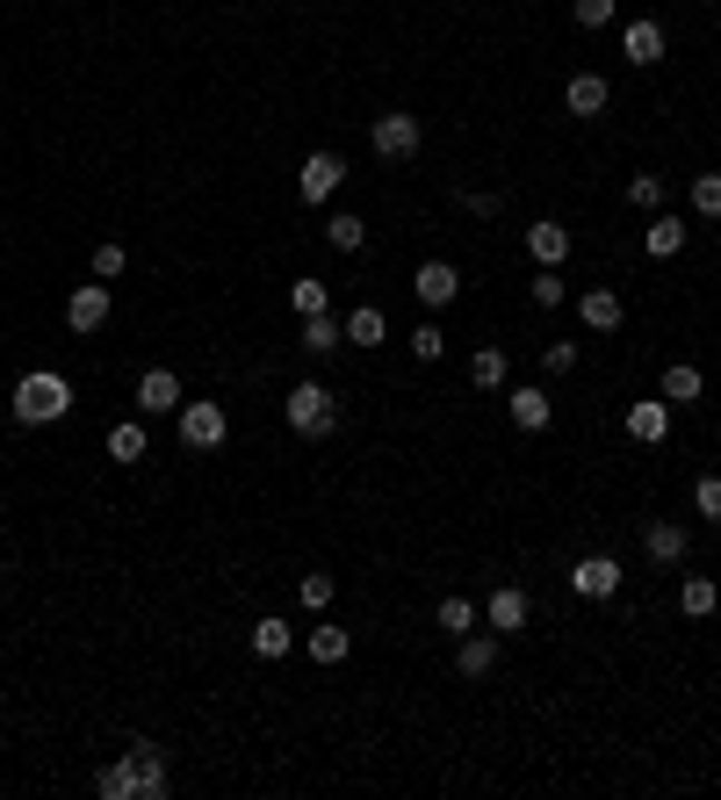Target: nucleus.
<instances>
[{
    "mask_svg": "<svg viewBox=\"0 0 721 800\" xmlns=\"http://www.w3.org/2000/svg\"><path fill=\"white\" fill-rule=\"evenodd\" d=\"M534 303H542V311H556V303H571V282H563L556 267H542V274H534Z\"/></svg>",
    "mask_w": 721,
    "mask_h": 800,
    "instance_id": "nucleus-34",
    "label": "nucleus"
},
{
    "mask_svg": "<svg viewBox=\"0 0 721 800\" xmlns=\"http://www.w3.org/2000/svg\"><path fill=\"white\" fill-rule=\"evenodd\" d=\"M332 592H340V584H332L325 570H311V577H303V606H311V613H325V606H332Z\"/></svg>",
    "mask_w": 721,
    "mask_h": 800,
    "instance_id": "nucleus-39",
    "label": "nucleus"
},
{
    "mask_svg": "<svg viewBox=\"0 0 721 800\" xmlns=\"http://www.w3.org/2000/svg\"><path fill=\"white\" fill-rule=\"evenodd\" d=\"M606 101H613L606 72H571V87H563V109L571 116H606Z\"/></svg>",
    "mask_w": 721,
    "mask_h": 800,
    "instance_id": "nucleus-15",
    "label": "nucleus"
},
{
    "mask_svg": "<svg viewBox=\"0 0 721 800\" xmlns=\"http://www.w3.org/2000/svg\"><path fill=\"white\" fill-rule=\"evenodd\" d=\"M571 22L577 29H606L613 22V0H571Z\"/></svg>",
    "mask_w": 721,
    "mask_h": 800,
    "instance_id": "nucleus-38",
    "label": "nucleus"
},
{
    "mask_svg": "<svg viewBox=\"0 0 721 800\" xmlns=\"http://www.w3.org/2000/svg\"><path fill=\"white\" fill-rule=\"evenodd\" d=\"M390 340V318L376 311V303H354V311H347V347H382Z\"/></svg>",
    "mask_w": 721,
    "mask_h": 800,
    "instance_id": "nucleus-21",
    "label": "nucleus"
},
{
    "mask_svg": "<svg viewBox=\"0 0 721 800\" xmlns=\"http://www.w3.org/2000/svg\"><path fill=\"white\" fill-rule=\"evenodd\" d=\"M440 627H448V635H469V627H477V606H469V598H440Z\"/></svg>",
    "mask_w": 721,
    "mask_h": 800,
    "instance_id": "nucleus-37",
    "label": "nucleus"
},
{
    "mask_svg": "<svg viewBox=\"0 0 721 800\" xmlns=\"http://www.w3.org/2000/svg\"><path fill=\"white\" fill-rule=\"evenodd\" d=\"M123 267H130V245H116V238H109V245H95V282H116Z\"/></svg>",
    "mask_w": 721,
    "mask_h": 800,
    "instance_id": "nucleus-35",
    "label": "nucleus"
},
{
    "mask_svg": "<svg viewBox=\"0 0 721 800\" xmlns=\"http://www.w3.org/2000/svg\"><path fill=\"white\" fill-rule=\"evenodd\" d=\"M621 563H613V556H577L571 563V592L577 598H613V592H621Z\"/></svg>",
    "mask_w": 721,
    "mask_h": 800,
    "instance_id": "nucleus-9",
    "label": "nucleus"
},
{
    "mask_svg": "<svg viewBox=\"0 0 721 800\" xmlns=\"http://www.w3.org/2000/svg\"><path fill=\"white\" fill-rule=\"evenodd\" d=\"M693 209L708 224H721V174H693Z\"/></svg>",
    "mask_w": 721,
    "mask_h": 800,
    "instance_id": "nucleus-32",
    "label": "nucleus"
},
{
    "mask_svg": "<svg viewBox=\"0 0 721 800\" xmlns=\"http://www.w3.org/2000/svg\"><path fill=\"white\" fill-rule=\"evenodd\" d=\"M621 51H627V66H642V72L664 66V29H656V22H627L621 29Z\"/></svg>",
    "mask_w": 721,
    "mask_h": 800,
    "instance_id": "nucleus-18",
    "label": "nucleus"
},
{
    "mask_svg": "<svg viewBox=\"0 0 721 800\" xmlns=\"http://www.w3.org/2000/svg\"><path fill=\"white\" fill-rule=\"evenodd\" d=\"M340 181H347V159H340V152H311V159H303V174H296V188H303V203H332V195H340Z\"/></svg>",
    "mask_w": 721,
    "mask_h": 800,
    "instance_id": "nucleus-8",
    "label": "nucleus"
},
{
    "mask_svg": "<svg viewBox=\"0 0 721 800\" xmlns=\"http://www.w3.org/2000/svg\"><path fill=\"white\" fill-rule=\"evenodd\" d=\"M693 513L708 519V527H721V476H700L693 484Z\"/></svg>",
    "mask_w": 721,
    "mask_h": 800,
    "instance_id": "nucleus-33",
    "label": "nucleus"
},
{
    "mask_svg": "<svg viewBox=\"0 0 721 800\" xmlns=\"http://www.w3.org/2000/svg\"><path fill=\"white\" fill-rule=\"evenodd\" d=\"M411 353H419V361H440V353H448V332H440V325H419V332H411Z\"/></svg>",
    "mask_w": 721,
    "mask_h": 800,
    "instance_id": "nucleus-40",
    "label": "nucleus"
},
{
    "mask_svg": "<svg viewBox=\"0 0 721 800\" xmlns=\"http://www.w3.org/2000/svg\"><path fill=\"white\" fill-rule=\"evenodd\" d=\"M714 606H721V584L714 577H685L679 584V613H685V621H708Z\"/></svg>",
    "mask_w": 721,
    "mask_h": 800,
    "instance_id": "nucleus-25",
    "label": "nucleus"
},
{
    "mask_svg": "<svg viewBox=\"0 0 721 800\" xmlns=\"http://www.w3.org/2000/svg\"><path fill=\"white\" fill-rule=\"evenodd\" d=\"M700 390H708V375H700V368H685V361H671V368H664V390H656V397H664V404H693Z\"/></svg>",
    "mask_w": 721,
    "mask_h": 800,
    "instance_id": "nucleus-28",
    "label": "nucleus"
},
{
    "mask_svg": "<svg viewBox=\"0 0 721 800\" xmlns=\"http://www.w3.org/2000/svg\"><path fill=\"white\" fill-rule=\"evenodd\" d=\"M627 440H642V448H656V440H664L671 433V404H664V397H642V404H627Z\"/></svg>",
    "mask_w": 721,
    "mask_h": 800,
    "instance_id": "nucleus-13",
    "label": "nucleus"
},
{
    "mask_svg": "<svg viewBox=\"0 0 721 800\" xmlns=\"http://www.w3.org/2000/svg\"><path fill=\"white\" fill-rule=\"evenodd\" d=\"M685 548H693V534H685L679 519H642V556H650L656 570H679Z\"/></svg>",
    "mask_w": 721,
    "mask_h": 800,
    "instance_id": "nucleus-6",
    "label": "nucleus"
},
{
    "mask_svg": "<svg viewBox=\"0 0 721 800\" xmlns=\"http://www.w3.org/2000/svg\"><path fill=\"white\" fill-rule=\"evenodd\" d=\"M289 650H296V627H289L282 613L253 621V656H267V664H274V656H289Z\"/></svg>",
    "mask_w": 721,
    "mask_h": 800,
    "instance_id": "nucleus-22",
    "label": "nucleus"
},
{
    "mask_svg": "<svg viewBox=\"0 0 721 800\" xmlns=\"http://www.w3.org/2000/svg\"><path fill=\"white\" fill-rule=\"evenodd\" d=\"M469 382H477V390H505V353H498V347H477V361H469Z\"/></svg>",
    "mask_w": 721,
    "mask_h": 800,
    "instance_id": "nucleus-29",
    "label": "nucleus"
},
{
    "mask_svg": "<svg viewBox=\"0 0 721 800\" xmlns=\"http://www.w3.org/2000/svg\"><path fill=\"white\" fill-rule=\"evenodd\" d=\"M224 433H232V419H224V404H181V448L195 455H217Z\"/></svg>",
    "mask_w": 721,
    "mask_h": 800,
    "instance_id": "nucleus-5",
    "label": "nucleus"
},
{
    "mask_svg": "<svg viewBox=\"0 0 721 800\" xmlns=\"http://www.w3.org/2000/svg\"><path fill=\"white\" fill-rule=\"evenodd\" d=\"M685 238H693V231H685V217H664V209L650 217V260H671V253H685Z\"/></svg>",
    "mask_w": 721,
    "mask_h": 800,
    "instance_id": "nucleus-26",
    "label": "nucleus"
},
{
    "mask_svg": "<svg viewBox=\"0 0 721 800\" xmlns=\"http://www.w3.org/2000/svg\"><path fill=\"white\" fill-rule=\"evenodd\" d=\"M325 245H332V253H347V260H354V253H368V224L354 217V209H340V217L325 224Z\"/></svg>",
    "mask_w": 721,
    "mask_h": 800,
    "instance_id": "nucleus-27",
    "label": "nucleus"
},
{
    "mask_svg": "<svg viewBox=\"0 0 721 800\" xmlns=\"http://www.w3.org/2000/svg\"><path fill=\"white\" fill-rule=\"evenodd\" d=\"M505 411H513V426H519V433H542V426L556 419V404H548V397L534 390V382H519V390H505Z\"/></svg>",
    "mask_w": 721,
    "mask_h": 800,
    "instance_id": "nucleus-17",
    "label": "nucleus"
},
{
    "mask_svg": "<svg viewBox=\"0 0 721 800\" xmlns=\"http://www.w3.org/2000/svg\"><path fill=\"white\" fill-rule=\"evenodd\" d=\"M72 411V382L58 368H37V375L14 382V426H58Z\"/></svg>",
    "mask_w": 721,
    "mask_h": 800,
    "instance_id": "nucleus-2",
    "label": "nucleus"
},
{
    "mask_svg": "<svg viewBox=\"0 0 721 800\" xmlns=\"http://www.w3.org/2000/svg\"><path fill=\"white\" fill-rule=\"evenodd\" d=\"M109 311H116V303H109V289H72V296H66V325L72 332H101V325H109Z\"/></svg>",
    "mask_w": 721,
    "mask_h": 800,
    "instance_id": "nucleus-12",
    "label": "nucleus"
},
{
    "mask_svg": "<svg viewBox=\"0 0 721 800\" xmlns=\"http://www.w3.org/2000/svg\"><path fill=\"white\" fill-rule=\"evenodd\" d=\"M527 253H534V267H563V260H571V231H563L556 217H542L527 231Z\"/></svg>",
    "mask_w": 721,
    "mask_h": 800,
    "instance_id": "nucleus-20",
    "label": "nucleus"
},
{
    "mask_svg": "<svg viewBox=\"0 0 721 800\" xmlns=\"http://www.w3.org/2000/svg\"><path fill=\"white\" fill-rule=\"evenodd\" d=\"M137 411H145V419L181 411V375L174 368H145V375H137Z\"/></svg>",
    "mask_w": 721,
    "mask_h": 800,
    "instance_id": "nucleus-11",
    "label": "nucleus"
},
{
    "mask_svg": "<svg viewBox=\"0 0 721 800\" xmlns=\"http://www.w3.org/2000/svg\"><path fill=\"white\" fill-rule=\"evenodd\" d=\"M455 671H462V679H490V671H498V635H477V627L455 635Z\"/></svg>",
    "mask_w": 721,
    "mask_h": 800,
    "instance_id": "nucleus-14",
    "label": "nucleus"
},
{
    "mask_svg": "<svg viewBox=\"0 0 721 800\" xmlns=\"http://www.w3.org/2000/svg\"><path fill=\"white\" fill-rule=\"evenodd\" d=\"M303 650H311V664H347V656H354V635H347L340 621H318L311 635H303Z\"/></svg>",
    "mask_w": 721,
    "mask_h": 800,
    "instance_id": "nucleus-19",
    "label": "nucleus"
},
{
    "mask_svg": "<svg viewBox=\"0 0 721 800\" xmlns=\"http://www.w3.org/2000/svg\"><path fill=\"white\" fill-rule=\"evenodd\" d=\"M542 368H548V375H571V368H577V347H571V340H548V347H542Z\"/></svg>",
    "mask_w": 721,
    "mask_h": 800,
    "instance_id": "nucleus-41",
    "label": "nucleus"
},
{
    "mask_svg": "<svg viewBox=\"0 0 721 800\" xmlns=\"http://www.w3.org/2000/svg\"><path fill=\"white\" fill-rule=\"evenodd\" d=\"M411 296H419V303H426V311H448V303H455V296H462V274H455V267H448V260H426V267H419V274H411Z\"/></svg>",
    "mask_w": 721,
    "mask_h": 800,
    "instance_id": "nucleus-10",
    "label": "nucleus"
},
{
    "mask_svg": "<svg viewBox=\"0 0 721 800\" xmlns=\"http://www.w3.org/2000/svg\"><path fill=\"white\" fill-rule=\"evenodd\" d=\"M368 145H376V159H419L426 123L411 116V109H382V116H376V130H368Z\"/></svg>",
    "mask_w": 721,
    "mask_h": 800,
    "instance_id": "nucleus-4",
    "label": "nucleus"
},
{
    "mask_svg": "<svg viewBox=\"0 0 721 800\" xmlns=\"http://www.w3.org/2000/svg\"><path fill=\"white\" fill-rule=\"evenodd\" d=\"M527 621H534V598L519 592V584H498L490 606H484V627L490 635H527Z\"/></svg>",
    "mask_w": 721,
    "mask_h": 800,
    "instance_id": "nucleus-7",
    "label": "nucleus"
},
{
    "mask_svg": "<svg viewBox=\"0 0 721 800\" xmlns=\"http://www.w3.org/2000/svg\"><path fill=\"white\" fill-rule=\"evenodd\" d=\"M289 311H296V318L332 311V282H318V274H296V282H289Z\"/></svg>",
    "mask_w": 721,
    "mask_h": 800,
    "instance_id": "nucleus-24",
    "label": "nucleus"
},
{
    "mask_svg": "<svg viewBox=\"0 0 721 800\" xmlns=\"http://www.w3.org/2000/svg\"><path fill=\"white\" fill-rule=\"evenodd\" d=\"M95 793H101V800H166V793H174L166 750L152 743V735H130V750H123L116 764H101Z\"/></svg>",
    "mask_w": 721,
    "mask_h": 800,
    "instance_id": "nucleus-1",
    "label": "nucleus"
},
{
    "mask_svg": "<svg viewBox=\"0 0 721 800\" xmlns=\"http://www.w3.org/2000/svg\"><path fill=\"white\" fill-rule=\"evenodd\" d=\"M627 203L635 209H664V174H627Z\"/></svg>",
    "mask_w": 721,
    "mask_h": 800,
    "instance_id": "nucleus-31",
    "label": "nucleus"
},
{
    "mask_svg": "<svg viewBox=\"0 0 721 800\" xmlns=\"http://www.w3.org/2000/svg\"><path fill=\"white\" fill-rule=\"evenodd\" d=\"M340 347H347V318H332V311L303 318V353H340Z\"/></svg>",
    "mask_w": 721,
    "mask_h": 800,
    "instance_id": "nucleus-23",
    "label": "nucleus"
},
{
    "mask_svg": "<svg viewBox=\"0 0 721 800\" xmlns=\"http://www.w3.org/2000/svg\"><path fill=\"white\" fill-rule=\"evenodd\" d=\"M282 419H289V433L325 440V433H340V397H332L325 382H296V390L282 397Z\"/></svg>",
    "mask_w": 721,
    "mask_h": 800,
    "instance_id": "nucleus-3",
    "label": "nucleus"
},
{
    "mask_svg": "<svg viewBox=\"0 0 721 800\" xmlns=\"http://www.w3.org/2000/svg\"><path fill=\"white\" fill-rule=\"evenodd\" d=\"M455 203H462V209H469V217H477V224H490V217H498V209H505V195H490V188H462V195H455Z\"/></svg>",
    "mask_w": 721,
    "mask_h": 800,
    "instance_id": "nucleus-36",
    "label": "nucleus"
},
{
    "mask_svg": "<svg viewBox=\"0 0 721 800\" xmlns=\"http://www.w3.org/2000/svg\"><path fill=\"white\" fill-rule=\"evenodd\" d=\"M145 448H152V440H145V426H137V419H123L116 433H109V455L116 461H145Z\"/></svg>",
    "mask_w": 721,
    "mask_h": 800,
    "instance_id": "nucleus-30",
    "label": "nucleus"
},
{
    "mask_svg": "<svg viewBox=\"0 0 721 800\" xmlns=\"http://www.w3.org/2000/svg\"><path fill=\"white\" fill-rule=\"evenodd\" d=\"M577 318H585V332H621L627 303L613 296V289H585V296H577Z\"/></svg>",
    "mask_w": 721,
    "mask_h": 800,
    "instance_id": "nucleus-16",
    "label": "nucleus"
}]
</instances>
